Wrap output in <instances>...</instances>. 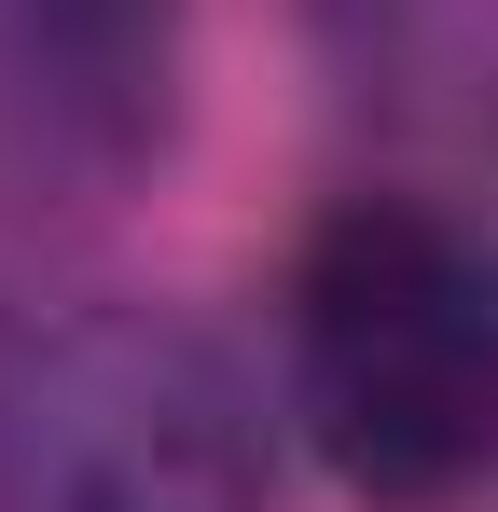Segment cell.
Here are the masks:
<instances>
[{"label": "cell", "instance_id": "cell-1", "mask_svg": "<svg viewBox=\"0 0 498 512\" xmlns=\"http://www.w3.org/2000/svg\"><path fill=\"white\" fill-rule=\"evenodd\" d=\"M291 416L374 512L498 457V250L415 194H346L291 263Z\"/></svg>", "mask_w": 498, "mask_h": 512}, {"label": "cell", "instance_id": "cell-2", "mask_svg": "<svg viewBox=\"0 0 498 512\" xmlns=\"http://www.w3.org/2000/svg\"><path fill=\"white\" fill-rule=\"evenodd\" d=\"M0 512H263V402L166 305L0 333Z\"/></svg>", "mask_w": 498, "mask_h": 512}, {"label": "cell", "instance_id": "cell-3", "mask_svg": "<svg viewBox=\"0 0 498 512\" xmlns=\"http://www.w3.org/2000/svg\"><path fill=\"white\" fill-rule=\"evenodd\" d=\"M194 0H0V194L97 208L166 153Z\"/></svg>", "mask_w": 498, "mask_h": 512}]
</instances>
